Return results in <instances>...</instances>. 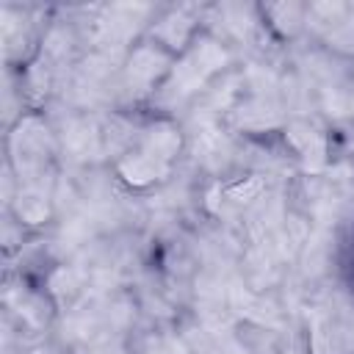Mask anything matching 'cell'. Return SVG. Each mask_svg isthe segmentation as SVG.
<instances>
[{
	"instance_id": "6da1fadb",
	"label": "cell",
	"mask_w": 354,
	"mask_h": 354,
	"mask_svg": "<svg viewBox=\"0 0 354 354\" xmlns=\"http://www.w3.org/2000/svg\"><path fill=\"white\" fill-rule=\"evenodd\" d=\"M337 266H340V277H343L346 288H348L351 296H354V224L348 227V232H346L343 241H340V249H337Z\"/></svg>"
}]
</instances>
